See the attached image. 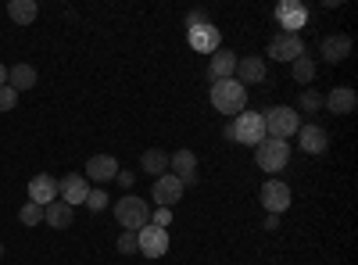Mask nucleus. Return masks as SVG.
<instances>
[{
  "instance_id": "f257e3e1",
  "label": "nucleus",
  "mask_w": 358,
  "mask_h": 265,
  "mask_svg": "<svg viewBox=\"0 0 358 265\" xmlns=\"http://www.w3.org/2000/svg\"><path fill=\"white\" fill-rule=\"evenodd\" d=\"M212 104H215L219 115L236 119V115L248 108V90L236 79H219V83H212Z\"/></svg>"
},
{
  "instance_id": "f03ea898",
  "label": "nucleus",
  "mask_w": 358,
  "mask_h": 265,
  "mask_svg": "<svg viewBox=\"0 0 358 265\" xmlns=\"http://www.w3.org/2000/svg\"><path fill=\"white\" fill-rule=\"evenodd\" d=\"M262 122H265V136L290 140L297 129H301V115H297V108H290V104H276V108L262 111Z\"/></svg>"
},
{
  "instance_id": "7ed1b4c3",
  "label": "nucleus",
  "mask_w": 358,
  "mask_h": 265,
  "mask_svg": "<svg viewBox=\"0 0 358 265\" xmlns=\"http://www.w3.org/2000/svg\"><path fill=\"white\" fill-rule=\"evenodd\" d=\"M115 219L122 229H143L147 222H151V204L140 201L136 194H126L115 201Z\"/></svg>"
},
{
  "instance_id": "20e7f679",
  "label": "nucleus",
  "mask_w": 358,
  "mask_h": 265,
  "mask_svg": "<svg viewBox=\"0 0 358 265\" xmlns=\"http://www.w3.org/2000/svg\"><path fill=\"white\" fill-rule=\"evenodd\" d=\"M255 162H258L262 172H280V169H287V162H290V143L265 136V140L255 147Z\"/></svg>"
},
{
  "instance_id": "39448f33",
  "label": "nucleus",
  "mask_w": 358,
  "mask_h": 265,
  "mask_svg": "<svg viewBox=\"0 0 358 265\" xmlns=\"http://www.w3.org/2000/svg\"><path fill=\"white\" fill-rule=\"evenodd\" d=\"M233 122V143H244V147H258L265 140V122H262V111H241Z\"/></svg>"
},
{
  "instance_id": "423d86ee",
  "label": "nucleus",
  "mask_w": 358,
  "mask_h": 265,
  "mask_svg": "<svg viewBox=\"0 0 358 265\" xmlns=\"http://www.w3.org/2000/svg\"><path fill=\"white\" fill-rule=\"evenodd\" d=\"M276 18H280V29H287V36H297L308 25V8L301 0H280Z\"/></svg>"
},
{
  "instance_id": "0eeeda50",
  "label": "nucleus",
  "mask_w": 358,
  "mask_h": 265,
  "mask_svg": "<svg viewBox=\"0 0 358 265\" xmlns=\"http://www.w3.org/2000/svg\"><path fill=\"white\" fill-rule=\"evenodd\" d=\"M136 244H140L143 258H165V251H169V229H158V226L147 222L143 229H136Z\"/></svg>"
},
{
  "instance_id": "6e6552de",
  "label": "nucleus",
  "mask_w": 358,
  "mask_h": 265,
  "mask_svg": "<svg viewBox=\"0 0 358 265\" xmlns=\"http://www.w3.org/2000/svg\"><path fill=\"white\" fill-rule=\"evenodd\" d=\"M258 197H262V204H265L268 215H283V212L290 208V201H294V194H290V187H287L283 180H268Z\"/></svg>"
},
{
  "instance_id": "1a4fd4ad",
  "label": "nucleus",
  "mask_w": 358,
  "mask_h": 265,
  "mask_svg": "<svg viewBox=\"0 0 358 265\" xmlns=\"http://www.w3.org/2000/svg\"><path fill=\"white\" fill-rule=\"evenodd\" d=\"M86 194H90V183H86L83 172H69L65 180H57V201H65L69 208L86 204Z\"/></svg>"
},
{
  "instance_id": "9d476101",
  "label": "nucleus",
  "mask_w": 358,
  "mask_h": 265,
  "mask_svg": "<svg viewBox=\"0 0 358 265\" xmlns=\"http://www.w3.org/2000/svg\"><path fill=\"white\" fill-rule=\"evenodd\" d=\"M265 76H268V65H265V57H236V69H233V79L244 86H255V83H265Z\"/></svg>"
},
{
  "instance_id": "9b49d317",
  "label": "nucleus",
  "mask_w": 358,
  "mask_h": 265,
  "mask_svg": "<svg viewBox=\"0 0 358 265\" xmlns=\"http://www.w3.org/2000/svg\"><path fill=\"white\" fill-rule=\"evenodd\" d=\"M169 169H172V176H176L183 187L197 183V155H194V151H176V155H169Z\"/></svg>"
},
{
  "instance_id": "f8f14e48",
  "label": "nucleus",
  "mask_w": 358,
  "mask_h": 265,
  "mask_svg": "<svg viewBox=\"0 0 358 265\" xmlns=\"http://www.w3.org/2000/svg\"><path fill=\"white\" fill-rule=\"evenodd\" d=\"M29 201L40 204V208H47L50 201H57V180L50 172H40V176L29 180Z\"/></svg>"
},
{
  "instance_id": "ddd939ff",
  "label": "nucleus",
  "mask_w": 358,
  "mask_h": 265,
  "mask_svg": "<svg viewBox=\"0 0 358 265\" xmlns=\"http://www.w3.org/2000/svg\"><path fill=\"white\" fill-rule=\"evenodd\" d=\"M151 197L158 201V208H172V204H176L179 197H183V183H179L172 172H165V176H158V180H155Z\"/></svg>"
},
{
  "instance_id": "4468645a",
  "label": "nucleus",
  "mask_w": 358,
  "mask_h": 265,
  "mask_svg": "<svg viewBox=\"0 0 358 265\" xmlns=\"http://www.w3.org/2000/svg\"><path fill=\"white\" fill-rule=\"evenodd\" d=\"M187 40H190V47H194L197 54H215L222 36H219V29H215L212 22H204V25H194V29H190Z\"/></svg>"
},
{
  "instance_id": "2eb2a0df",
  "label": "nucleus",
  "mask_w": 358,
  "mask_h": 265,
  "mask_svg": "<svg viewBox=\"0 0 358 265\" xmlns=\"http://www.w3.org/2000/svg\"><path fill=\"white\" fill-rule=\"evenodd\" d=\"M83 176H86V180H94V183H111L115 176H118V162L111 155H94V158L86 162Z\"/></svg>"
},
{
  "instance_id": "dca6fc26",
  "label": "nucleus",
  "mask_w": 358,
  "mask_h": 265,
  "mask_svg": "<svg viewBox=\"0 0 358 265\" xmlns=\"http://www.w3.org/2000/svg\"><path fill=\"white\" fill-rule=\"evenodd\" d=\"M305 54V43H301V36H276L273 43H268V57L273 62H297V57Z\"/></svg>"
},
{
  "instance_id": "f3484780",
  "label": "nucleus",
  "mask_w": 358,
  "mask_h": 265,
  "mask_svg": "<svg viewBox=\"0 0 358 265\" xmlns=\"http://www.w3.org/2000/svg\"><path fill=\"white\" fill-rule=\"evenodd\" d=\"M294 136H297V147H301L305 155H322L326 147H330V136H326L322 126H301Z\"/></svg>"
},
{
  "instance_id": "a211bd4d",
  "label": "nucleus",
  "mask_w": 358,
  "mask_h": 265,
  "mask_svg": "<svg viewBox=\"0 0 358 265\" xmlns=\"http://www.w3.org/2000/svg\"><path fill=\"white\" fill-rule=\"evenodd\" d=\"M322 108H330V115H351L358 108V94L351 86H334L330 97H322Z\"/></svg>"
},
{
  "instance_id": "6ab92c4d",
  "label": "nucleus",
  "mask_w": 358,
  "mask_h": 265,
  "mask_svg": "<svg viewBox=\"0 0 358 265\" xmlns=\"http://www.w3.org/2000/svg\"><path fill=\"white\" fill-rule=\"evenodd\" d=\"M233 69H236V54L226 50V47H219V50L212 54V62H208V76H212V83L233 79Z\"/></svg>"
},
{
  "instance_id": "aec40b11",
  "label": "nucleus",
  "mask_w": 358,
  "mask_h": 265,
  "mask_svg": "<svg viewBox=\"0 0 358 265\" xmlns=\"http://www.w3.org/2000/svg\"><path fill=\"white\" fill-rule=\"evenodd\" d=\"M348 54H351V36L348 33H337V36H326L322 40V57L330 65H341Z\"/></svg>"
},
{
  "instance_id": "412c9836",
  "label": "nucleus",
  "mask_w": 358,
  "mask_h": 265,
  "mask_svg": "<svg viewBox=\"0 0 358 265\" xmlns=\"http://www.w3.org/2000/svg\"><path fill=\"white\" fill-rule=\"evenodd\" d=\"M43 222L50 229H69L72 226V208H69L65 201H50L47 208H43Z\"/></svg>"
},
{
  "instance_id": "4be33fe9",
  "label": "nucleus",
  "mask_w": 358,
  "mask_h": 265,
  "mask_svg": "<svg viewBox=\"0 0 358 265\" xmlns=\"http://www.w3.org/2000/svg\"><path fill=\"white\" fill-rule=\"evenodd\" d=\"M8 86H11V90L18 94V90H33V86H36V69L33 65H11L8 69Z\"/></svg>"
},
{
  "instance_id": "5701e85b",
  "label": "nucleus",
  "mask_w": 358,
  "mask_h": 265,
  "mask_svg": "<svg viewBox=\"0 0 358 265\" xmlns=\"http://www.w3.org/2000/svg\"><path fill=\"white\" fill-rule=\"evenodd\" d=\"M8 15H11V22H18V25H33L36 15H40V8H36V0H11Z\"/></svg>"
},
{
  "instance_id": "b1692460",
  "label": "nucleus",
  "mask_w": 358,
  "mask_h": 265,
  "mask_svg": "<svg viewBox=\"0 0 358 265\" xmlns=\"http://www.w3.org/2000/svg\"><path fill=\"white\" fill-rule=\"evenodd\" d=\"M140 169H143V172H151L155 180H158V176H165V169H169V155L162 151V147H151V151H143Z\"/></svg>"
},
{
  "instance_id": "393cba45",
  "label": "nucleus",
  "mask_w": 358,
  "mask_h": 265,
  "mask_svg": "<svg viewBox=\"0 0 358 265\" xmlns=\"http://www.w3.org/2000/svg\"><path fill=\"white\" fill-rule=\"evenodd\" d=\"M290 76H294V83H301V86H308L312 79H315V62L308 54H301L297 62H290Z\"/></svg>"
},
{
  "instance_id": "a878e982",
  "label": "nucleus",
  "mask_w": 358,
  "mask_h": 265,
  "mask_svg": "<svg viewBox=\"0 0 358 265\" xmlns=\"http://www.w3.org/2000/svg\"><path fill=\"white\" fill-rule=\"evenodd\" d=\"M18 219H22V226H40L43 222V208H40V204H33V201H25Z\"/></svg>"
},
{
  "instance_id": "bb28decb",
  "label": "nucleus",
  "mask_w": 358,
  "mask_h": 265,
  "mask_svg": "<svg viewBox=\"0 0 358 265\" xmlns=\"http://www.w3.org/2000/svg\"><path fill=\"white\" fill-rule=\"evenodd\" d=\"M297 108L312 115V111H319V108H322V97H319V94L312 90V86H308V90H301V97H297Z\"/></svg>"
},
{
  "instance_id": "cd10ccee",
  "label": "nucleus",
  "mask_w": 358,
  "mask_h": 265,
  "mask_svg": "<svg viewBox=\"0 0 358 265\" xmlns=\"http://www.w3.org/2000/svg\"><path fill=\"white\" fill-rule=\"evenodd\" d=\"M86 208H90V212H104V208H108V190H101V187L90 190V194H86Z\"/></svg>"
},
{
  "instance_id": "c85d7f7f",
  "label": "nucleus",
  "mask_w": 358,
  "mask_h": 265,
  "mask_svg": "<svg viewBox=\"0 0 358 265\" xmlns=\"http://www.w3.org/2000/svg\"><path fill=\"white\" fill-rule=\"evenodd\" d=\"M118 251H122V255H136V251H140L136 229H122V237H118Z\"/></svg>"
},
{
  "instance_id": "c756f323",
  "label": "nucleus",
  "mask_w": 358,
  "mask_h": 265,
  "mask_svg": "<svg viewBox=\"0 0 358 265\" xmlns=\"http://www.w3.org/2000/svg\"><path fill=\"white\" fill-rule=\"evenodd\" d=\"M18 104V94L11 90V86H0V111H11Z\"/></svg>"
},
{
  "instance_id": "7c9ffc66",
  "label": "nucleus",
  "mask_w": 358,
  "mask_h": 265,
  "mask_svg": "<svg viewBox=\"0 0 358 265\" xmlns=\"http://www.w3.org/2000/svg\"><path fill=\"white\" fill-rule=\"evenodd\" d=\"M169 222H172V208H155V212H151V226L169 229Z\"/></svg>"
},
{
  "instance_id": "2f4dec72",
  "label": "nucleus",
  "mask_w": 358,
  "mask_h": 265,
  "mask_svg": "<svg viewBox=\"0 0 358 265\" xmlns=\"http://www.w3.org/2000/svg\"><path fill=\"white\" fill-rule=\"evenodd\" d=\"M133 180H136V176H133L129 169H118V176H115V183H118V187H133Z\"/></svg>"
},
{
  "instance_id": "473e14b6",
  "label": "nucleus",
  "mask_w": 358,
  "mask_h": 265,
  "mask_svg": "<svg viewBox=\"0 0 358 265\" xmlns=\"http://www.w3.org/2000/svg\"><path fill=\"white\" fill-rule=\"evenodd\" d=\"M208 18H204V11H190L187 15V29H194V25H204Z\"/></svg>"
},
{
  "instance_id": "72a5a7b5",
  "label": "nucleus",
  "mask_w": 358,
  "mask_h": 265,
  "mask_svg": "<svg viewBox=\"0 0 358 265\" xmlns=\"http://www.w3.org/2000/svg\"><path fill=\"white\" fill-rule=\"evenodd\" d=\"M265 229H280V215H265Z\"/></svg>"
},
{
  "instance_id": "f704fd0d",
  "label": "nucleus",
  "mask_w": 358,
  "mask_h": 265,
  "mask_svg": "<svg viewBox=\"0 0 358 265\" xmlns=\"http://www.w3.org/2000/svg\"><path fill=\"white\" fill-rule=\"evenodd\" d=\"M0 86H8V65H0Z\"/></svg>"
},
{
  "instance_id": "c9c22d12",
  "label": "nucleus",
  "mask_w": 358,
  "mask_h": 265,
  "mask_svg": "<svg viewBox=\"0 0 358 265\" xmlns=\"http://www.w3.org/2000/svg\"><path fill=\"white\" fill-rule=\"evenodd\" d=\"M0 255H4V244H0Z\"/></svg>"
}]
</instances>
